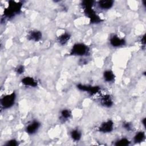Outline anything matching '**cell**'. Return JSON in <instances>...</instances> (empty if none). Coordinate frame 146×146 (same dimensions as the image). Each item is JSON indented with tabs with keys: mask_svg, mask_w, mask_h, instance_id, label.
I'll list each match as a JSON object with an SVG mask.
<instances>
[{
	"mask_svg": "<svg viewBox=\"0 0 146 146\" xmlns=\"http://www.w3.org/2000/svg\"><path fill=\"white\" fill-rule=\"evenodd\" d=\"M94 3L92 1H84L82 2V5L84 9L86 15L90 19L92 23H98L101 22L100 18L96 14L95 11L92 9V6Z\"/></svg>",
	"mask_w": 146,
	"mask_h": 146,
	"instance_id": "1",
	"label": "cell"
},
{
	"mask_svg": "<svg viewBox=\"0 0 146 146\" xmlns=\"http://www.w3.org/2000/svg\"><path fill=\"white\" fill-rule=\"evenodd\" d=\"M22 3L20 2H17L13 1L9 2V6L4 11V14L6 17L11 18L18 14L22 8Z\"/></svg>",
	"mask_w": 146,
	"mask_h": 146,
	"instance_id": "2",
	"label": "cell"
},
{
	"mask_svg": "<svg viewBox=\"0 0 146 146\" xmlns=\"http://www.w3.org/2000/svg\"><path fill=\"white\" fill-rule=\"evenodd\" d=\"M90 51L89 47L82 43H77L75 44L70 51V54L76 56L87 55Z\"/></svg>",
	"mask_w": 146,
	"mask_h": 146,
	"instance_id": "3",
	"label": "cell"
},
{
	"mask_svg": "<svg viewBox=\"0 0 146 146\" xmlns=\"http://www.w3.org/2000/svg\"><path fill=\"white\" fill-rule=\"evenodd\" d=\"M16 95L14 92L3 96L1 99V104L3 108L6 109L12 107L15 100Z\"/></svg>",
	"mask_w": 146,
	"mask_h": 146,
	"instance_id": "4",
	"label": "cell"
},
{
	"mask_svg": "<svg viewBox=\"0 0 146 146\" xmlns=\"http://www.w3.org/2000/svg\"><path fill=\"white\" fill-rule=\"evenodd\" d=\"M77 88L81 90L87 92L91 95H95L99 92L100 88L98 86H91L87 85H84L82 84H79L77 85Z\"/></svg>",
	"mask_w": 146,
	"mask_h": 146,
	"instance_id": "5",
	"label": "cell"
},
{
	"mask_svg": "<svg viewBox=\"0 0 146 146\" xmlns=\"http://www.w3.org/2000/svg\"><path fill=\"white\" fill-rule=\"evenodd\" d=\"M98 128L99 131L103 133L111 132L113 129V122L111 120H108L102 123Z\"/></svg>",
	"mask_w": 146,
	"mask_h": 146,
	"instance_id": "6",
	"label": "cell"
},
{
	"mask_svg": "<svg viewBox=\"0 0 146 146\" xmlns=\"http://www.w3.org/2000/svg\"><path fill=\"white\" fill-rule=\"evenodd\" d=\"M40 124L37 120H33L27 125L26 128V131L29 134L35 133L39 128Z\"/></svg>",
	"mask_w": 146,
	"mask_h": 146,
	"instance_id": "7",
	"label": "cell"
},
{
	"mask_svg": "<svg viewBox=\"0 0 146 146\" xmlns=\"http://www.w3.org/2000/svg\"><path fill=\"white\" fill-rule=\"evenodd\" d=\"M42 36V33L37 30H33L30 31L27 35V38L30 40L38 42L41 39Z\"/></svg>",
	"mask_w": 146,
	"mask_h": 146,
	"instance_id": "8",
	"label": "cell"
},
{
	"mask_svg": "<svg viewBox=\"0 0 146 146\" xmlns=\"http://www.w3.org/2000/svg\"><path fill=\"white\" fill-rule=\"evenodd\" d=\"M110 44L113 47H119L125 44V40L123 38H119L117 35H113L110 39Z\"/></svg>",
	"mask_w": 146,
	"mask_h": 146,
	"instance_id": "9",
	"label": "cell"
},
{
	"mask_svg": "<svg viewBox=\"0 0 146 146\" xmlns=\"http://www.w3.org/2000/svg\"><path fill=\"white\" fill-rule=\"evenodd\" d=\"M22 83L26 86H30L35 87L38 85L37 81L33 78L30 76L25 77L22 79Z\"/></svg>",
	"mask_w": 146,
	"mask_h": 146,
	"instance_id": "10",
	"label": "cell"
},
{
	"mask_svg": "<svg viewBox=\"0 0 146 146\" xmlns=\"http://www.w3.org/2000/svg\"><path fill=\"white\" fill-rule=\"evenodd\" d=\"M100 103L106 107H110L113 105V101L109 95H105L101 97Z\"/></svg>",
	"mask_w": 146,
	"mask_h": 146,
	"instance_id": "11",
	"label": "cell"
},
{
	"mask_svg": "<svg viewBox=\"0 0 146 146\" xmlns=\"http://www.w3.org/2000/svg\"><path fill=\"white\" fill-rule=\"evenodd\" d=\"M113 5V1L111 0H102L99 1L98 2V6L100 8L104 9V10H107L110 9L112 7V6Z\"/></svg>",
	"mask_w": 146,
	"mask_h": 146,
	"instance_id": "12",
	"label": "cell"
},
{
	"mask_svg": "<svg viewBox=\"0 0 146 146\" xmlns=\"http://www.w3.org/2000/svg\"><path fill=\"white\" fill-rule=\"evenodd\" d=\"M70 37H71V36L69 34L64 33V34H63L60 35V36H59L57 40L60 44L64 45L70 40Z\"/></svg>",
	"mask_w": 146,
	"mask_h": 146,
	"instance_id": "13",
	"label": "cell"
},
{
	"mask_svg": "<svg viewBox=\"0 0 146 146\" xmlns=\"http://www.w3.org/2000/svg\"><path fill=\"white\" fill-rule=\"evenodd\" d=\"M104 80L107 82H112L115 79V75L111 70H106L103 73Z\"/></svg>",
	"mask_w": 146,
	"mask_h": 146,
	"instance_id": "14",
	"label": "cell"
},
{
	"mask_svg": "<svg viewBox=\"0 0 146 146\" xmlns=\"http://www.w3.org/2000/svg\"><path fill=\"white\" fill-rule=\"evenodd\" d=\"M145 136V133L143 131H140L135 135L133 137V141L135 143H141L144 140Z\"/></svg>",
	"mask_w": 146,
	"mask_h": 146,
	"instance_id": "15",
	"label": "cell"
},
{
	"mask_svg": "<svg viewBox=\"0 0 146 146\" xmlns=\"http://www.w3.org/2000/svg\"><path fill=\"white\" fill-rule=\"evenodd\" d=\"M70 135L72 140L75 141H79L81 138L82 133L78 129H75L71 131V132H70Z\"/></svg>",
	"mask_w": 146,
	"mask_h": 146,
	"instance_id": "16",
	"label": "cell"
},
{
	"mask_svg": "<svg viewBox=\"0 0 146 146\" xmlns=\"http://www.w3.org/2000/svg\"><path fill=\"white\" fill-rule=\"evenodd\" d=\"M130 144L129 140L127 138H122L116 141L115 145L117 146H126Z\"/></svg>",
	"mask_w": 146,
	"mask_h": 146,
	"instance_id": "17",
	"label": "cell"
},
{
	"mask_svg": "<svg viewBox=\"0 0 146 146\" xmlns=\"http://www.w3.org/2000/svg\"><path fill=\"white\" fill-rule=\"evenodd\" d=\"M61 116L64 119H68L71 116V112L69 110L64 109L60 112Z\"/></svg>",
	"mask_w": 146,
	"mask_h": 146,
	"instance_id": "18",
	"label": "cell"
},
{
	"mask_svg": "<svg viewBox=\"0 0 146 146\" xmlns=\"http://www.w3.org/2000/svg\"><path fill=\"white\" fill-rule=\"evenodd\" d=\"M18 145V143L15 139L10 140L7 141V143L5 144V145H7V146H17Z\"/></svg>",
	"mask_w": 146,
	"mask_h": 146,
	"instance_id": "19",
	"label": "cell"
},
{
	"mask_svg": "<svg viewBox=\"0 0 146 146\" xmlns=\"http://www.w3.org/2000/svg\"><path fill=\"white\" fill-rule=\"evenodd\" d=\"M25 71V67L23 65H19L15 68V72L18 74H22Z\"/></svg>",
	"mask_w": 146,
	"mask_h": 146,
	"instance_id": "20",
	"label": "cell"
},
{
	"mask_svg": "<svg viewBox=\"0 0 146 146\" xmlns=\"http://www.w3.org/2000/svg\"><path fill=\"white\" fill-rule=\"evenodd\" d=\"M123 126L124 127V129H125L126 130L128 131H130L131 130H132V124L129 123V122H125L123 124Z\"/></svg>",
	"mask_w": 146,
	"mask_h": 146,
	"instance_id": "21",
	"label": "cell"
},
{
	"mask_svg": "<svg viewBox=\"0 0 146 146\" xmlns=\"http://www.w3.org/2000/svg\"><path fill=\"white\" fill-rule=\"evenodd\" d=\"M141 43L144 46L145 45V35H143V36H142V38H141Z\"/></svg>",
	"mask_w": 146,
	"mask_h": 146,
	"instance_id": "22",
	"label": "cell"
},
{
	"mask_svg": "<svg viewBox=\"0 0 146 146\" xmlns=\"http://www.w3.org/2000/svg\"><path fill=\"white\" fill-rule=\"evenodd\" d=\"M142 123H143V124L144 125V126L145 127V118H144L143 120H142Z\"/></svg>",
	"mask_w": 146,
	"mask_h": 146,
	"instance_id": "23",
	"label": "cell"
}]
</instances>
